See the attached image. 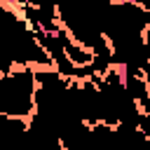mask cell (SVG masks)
I'll use <instances>...</instances> for the list:
<instances>
[{
    "label": "cell",
    "mask_w": 150,
    "mask_h": 150,
    "mask_svg": "<svg viewBox=\"0 0 150 150\" xmlns=\"http://www.w3.org/2000/svg\"><path fill=\"white\" fill-rule=\"evenodd\" d=\"M5 2H7V5L12 7V9H16V12L21 9V0H5Z\"/></svg>",
    "instance_id": "2"
},
{
    "label": "cell",
    "mask_w": 150,
    "mask_h": 150,
    "mask_svg": "<svg viewBox=\"0 0 150 150\" xmlns=\"http://www.w3.org/2000/svg\"><path fill=\"white\" fill-rule=\"evenodd\" d=\"M38 77L33 66H14L0 73V115L30 117L35 110Z\"/></svg>",
    "instance_id": "1"
}]
</instances>
